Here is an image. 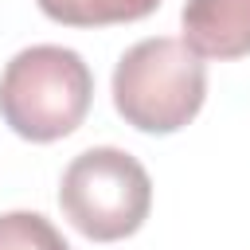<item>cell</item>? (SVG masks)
Masks as SVG:
<instances>
[{
  "instance_id": "6da1fadb",
  "label": "cell",
  "mask_w": 250,
  "mask_h": 250,
  "mask_svg": "<svg viewBox=\"0 0 250 250\" xmlns=\"http://www.w3.org/2000/svg\"><path fill=\"white\" fill-rule=\"evenodd\" d=\"M94 102V74L78 51L35 43L0 74V117L23 141H59L74 133Z\"/></svg>"
},
{
  "instance_id": "7a4b0ae2",
  "label": "cell",
  "mask_w": 250,
  "mask_h": 250,
  "mask_svg": "<svg viewBox=\"0 0 250 250\" xmlns=\"http://www.w3.org/2000/svg\"><path fill=\"white\" fill-rule=\"evenodd\" d=\"M207 98L203 59L172 35L133 43L113 70V105L141 133L184 129Z\"/></svg>"
},
{
  "instance_id": "8992f818",
  "label": "cell",
  "mask_w": 250,
  "mask_h": 250,
  "mask_svg": "<svg viewBox=\"0 0 250 250\" xmlns=\"http://www.w3.org/2000/svg\"><path fill=\"white\" fill-rule=\"evenodd\" d=\"M0 250H70L51 219L39 211H8L0 215Z\"/></svg>"
},
{
  "instance_id": "3957f363",
  "label": "cell",
  "mask_w": 250,
  "mask_h": 250,
  "mask_svg": "<svg viewBox=\"0 0 250 250\" xmlns=\"http://www.w3.org/2000/svg\"><path fill=\"white\" fill-rule=\"evenodd\" d=\"M59 207L90 242H117L141 230L152 207V180L137 156L102 145L78 152L59 184Z\"/></svg>"
},
{
  "instance_id": "277c9868",
  "label": "cell",
  "mask_w": 250,
  "mask_h": 250,
  "mask_svg": "<svg viewBox=\"0 0 250 250\" xmlns=\"http://www.w3.org/2000/svg\"><path fill=\"white\" fill-rule=\"evenodd\" d=\"M180 23L184 43L199 59L250 55V0H188Z\"/></svg>"
},
{
  "instance_id": "5b68a950",
  "label": "cell",
  "mask_w": 250,
  "mask_h": 250,
  "mask_svg": "<svg viewBox=\"0 0 250 250\" xmlns=\"http://www.w3.org/2000/svg\"><path fill=\"white\" fill-rule=\"evenodd\" d=\"M43 16L66 27H105V23H133L160 8V0H35Z\"/></svg>"
}]
</instances>
